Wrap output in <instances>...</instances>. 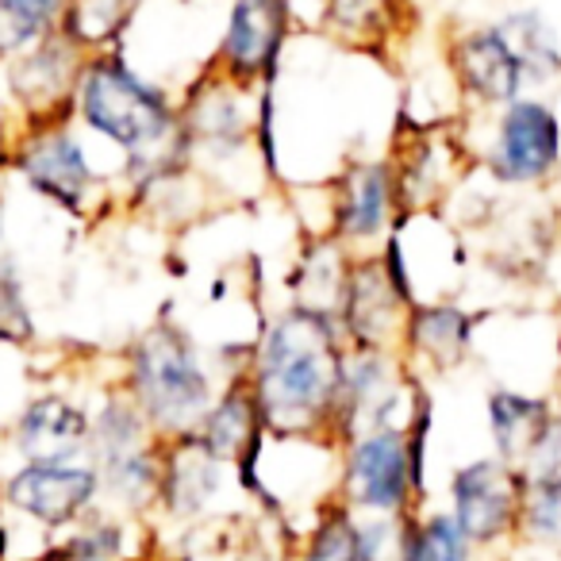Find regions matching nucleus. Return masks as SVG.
<instances>
[{
    "mask_svg": "<svg viewBox=\"0 0 561 561\" xmlns=\"http://www.w3.org/2000/svg\"><path fill=\"white\" fill-rule=\"evenodd\" d=\"M346 366V339L335 312L293 300L273 316L250 351V389L273 438H323L331 400Z\"/></svg>",
    "mask_w": 561,
    "mask_h": 561,
    "instance_id": "obj_1",
    "label": "nucleus"
},
{
    "mask_svg": "<svg viewBox=\"0 0 561 561\" xmlns=\"http://www.w3.org/2000/svg\"><path fill=\"white\" fill-rule=\"evenodd\" d=\"M73 119L127 158L131 188L193 162L181 139L178 96L135 70L119 47L89 50L73 89Z\"/></svg>",
    "mask_w": 561,
    "mask_h": 561,
    "instance_id": "obj_2",
    "label": "nucleus"
},
{
    "mask_svg": "<svg viewBox=\"0 0 561 561\" xmlns=\"http://www.w3.org/2000/svg\"><path fill=\"white\" fill-rule=\"evenodd\" d=\"M124 389L158 438L193 431L219 392L196 339L173 320H158L131 343Z\"/></svg>",
    "mask_w": 561,
    "mask_h": 561,
    "instance_id": "obj_3",
    "label": "nucleus"
},
{
    "mask_svg": "<svg viewBox=\"0 0 561 561\" xmlns=\"http://www.w3.org/2000/svg\"><path fill=\"white\" fill-rule=\"evenodd\" d=\"M484 173L504 188H535L561 170V116L542 96H515L492 116Z\"/></svg>",
    "mask_w": 561,
    "mask_h": 561,
    "instance_id": "obj_4",
    "label": "nucleus"
},
{
    "mask_svg": "<svg viewBox=\"0 0 561 561\" xmlns=\"http://www.w3.org/2000/svg\"><path fill=\"white\" fill-rule=\"evenodd\" d=\"M12 165L35 193L66 211H85L101 188V173L93 170L85 142L73 131V116L24 124L12 142Z\"/></svg>",
    "mask_w": 561,
    "mask_h": 561,
    "instance_id": "obj_5",
    "label": "nucleus"
},
{
    "mask_svg": "<svg viewBox=\"0 0 561 561\" xmlns=\"http://www.w3.org/2000/svg\"><path fill=\"white\" fill-rule=\"evenodd\" d=\"M293 32V0H231L211 66L247 89L277 85Z\"/></svg>",
    "mask_w": 561,
    "mask_h": 561,
    "instance_id": "obj_6",
    "label": "nucleus"
},
{
    "mask_svg": "<svg viewBox=\"0 0 561 561\" xmlns=\"http://www.w3.org/2000/svg\"><path fill=\"white\" fill-rule=\"evenodd\" d=\"M254 104L257 89L224 78L211 62L204 66V73L178 101L181 139H185L193 165L196 158L227 162V158L254 147Z\"/></svg>",
    "mask_w": 561,
    "mask_h": 561,
    "instance_id": "obj_7",
    "label": "nucleus"
},
{
    "mask_svg": "<svg viewBox=\"0 0 561 561\" xmlns=\"http://www.w3.org/2000/svg\"><path fill=\"white\" fill-rule=\"evenodd\" d=\"M335 492L358 515H397L420 507L408 473L404 427H374L351 438L343 446Z\"/></svg>",
    "mask_w": 561,
    "mask_h": 561,
    "instance_id": "obj_8",
    "label": "nucleus"
},
{
    "mask_svg": "<svg viewBox=\"0 0 561 561\" xmlns=\"http://www.w3.org/2000/svg\"><path fill=\"white\" fill-rule=\"evenodd\" d=\"M408 308L412 305L392 289L377 247L351 250L335 305V320L343 328L346 351H400Z\"/></svg>",
    "mask_w": 561,
    "mask_h": 561,
    "instance_id": "obj_9",
    "label": "nucleus"
},
{
    "mask_svg": "<svg viewBox=\"0 0 561 561\" xmlns=\"http://www.w3.org/2000/svg\"><path fill=\"white\" fill-rule=\"evenodd\" d=\"M523 481H527L523 469L496 454L466 461L450 473V484H446L450 507L446 512L454 515L461 535L473 542V550H492V546L515 538Z\"/></svg>",
    "mask_w": 561,
    "mask_h": 561,
    "instance_id": "obj_10",
    "label": "nucleus"
},
{
    "mask_svg": "<svg viewBox=\"0 0 561 561\" xmlns=\"http://www.w3.org/2000/svg\"><path fill=\"white\" fill-rule=\"evenodd\" d=\"M328 204H331L328 231H331V239L346 250L381 247L385 234L404 224L397 173H392L389 158L351 162L339 173L335 185H331Z\"/></svg>",
    "mask_w": 561,
    "mask_h": 561,
    "instance_id": "obj_11",
    "label": "nucleus"
},
{
    "mask_svg": "<svg viewBox=\"0 0 561 561\" xmlns=\"http://www.w3.org/2000/svg\"><path fill=\"white\" fill-rule=\"evenodd\" d=\"M443 62L450 73L454 89L461 101L473 108H504L507 101L523 96L527 78H523V62L500 24H461L446 35L443 43Z\"/></svg>",
    "mask_w": 561,
    "mask_h": 561,
    "instance_id": "obj_12",
    "label": "nucleus"
},
{
    "mask_svg": "<svg viewBox=\"0 0 561 561\" xmlns=\"http://www.w3.org/2000/svg\"><path fill=\"white\" fill-rule=\"evenodd\" d=\"M12 512L27 515L47 530L78 527L101 500V469L93 461H24L4 481Z\"/></svg>",
    "mask_w": 561,
    "mask_h": 561,
    "instance_id": "obj_13",
    "label": "nucleus"
},
{
    "mask_svg": "<svg viewBox=\"0 0 561 561\" xmlns=\"http://www.w3.org/2000/svg\"><path fill=\"white\" fill-rule=\"evenodd\" d=\"M85 58L89 50L66 27H58V32H50L43 43H35L32 50H24L4 66L9 96L24 116V124L73 116V89H78Z\"/></svg>",
    "mask_w": 561,
    "mask_h": 561,
    "instance_id": "obj_14",
    "label": "nucleus"
},
{
    "mask_svg": "<svg viewBox=\"0 0 561 561\" xmlns=\"http://www.w3.org/2000/svg\"><path fill=\"white\" fill-rule=\"evenodd\" d=\"M227 461H219L193 431L162 438V481L158 500L170 519H201L227 484Z\"/></svg>",
    "mask_w": 561,
    "mask_h": 561,
    "instance_id": "obj_15",
    "label": "nucleus"
},
{
    "mask_svg": "<svg viewBox=\"0 0 561 561\" xmlns=\"http://www.w3.org/2000/svg\"><path fill=\"white\" fill-rule=\"evenodd\" d=\"M477 316L450 300H415L408 308L400 354L408 366H423L431 374H450L473 351Z\"/></svg>",
    "mask_w": 561,
    "mask_h": 561,
    "instance_id": "obj_16",
    "label": "nucleus"
},
{
    "mask_svg": "<svg viewBox=\"0 0 561 561\" xmlns=\"http://www.w3.org/2000/svg\"><path fill=\"white\" fill-rule=\"evenodd\" d=\"M12 446L24 461H78L89 450V412L62 392L35 397L16 415Z\"/></svg>",
    "mask_w": 561,
    "mask_h": 561,
    "instance_id": "obj_17",
    "label": "nucleus"
},
{
    "mask_svg": "<svg viewBox=\"0 0 561 561\" xmlns=\"http://www.w3.org/2000/svg\"><path fill=\"white\" fill-rule=\"evenodd\" d=\"M415 24V0H323L320 27L346 47H385Z\"/></svg>",
    "mask_w": 561,
    "mask_h": 561,
    "instance_id": "obj_18",
    "label": "nucleus"
},
{
    "mask_svg": "<svg viewBox=\"0 0 561 561\" xmlns=\"http://www.w3.org/2000/svg\"><path fill=\"white\" fill-rule=\"evenodd\" d=\"M550 397H535V392H519L512 385H500L489 392V435L496 446V458L523 466L535 443L542 438L546 423L553 415Z\"/></svg>",
    "mask_w": 561,
    "mask_h": 561,
    "instance_id": "obj_19",
    "label": "nucleus"
},
{
    "mask_svg": "<svg viewBox=\"0 0 561 561\" xmlns=\"http://www.w3.org/2000/svg\"><path fill=\"white\" fill-rule=\"evenodd\" d=\"M154 427L147 423L142 408L131 400V392L119 385L104 397V404L96 412H89V461L104 466V461H116L124 454L139 450V446L154 443Z\"/></svg>",
    "mask_w": 561,
    "mask_h": 561,
    "instance_id": "obj_20",
    "label": "nucleus"
},
{
    "mask_svg": "<svg viewBox=\"0 0 561 561\" xmlns=\"http://www.w3.org/2000/svg\"><path fill=\"white\" fill-rule=\"evenodd\" d=\"M500 32L515 47L523 62L527 85H550L561 78V39L558 27L542 16L538 9H512L504 20H496Z\"/></svg>",
    "mask_w": 561,
    "mask_h": 561,
    "instance_id": "obj_21",
    "label": "nucleus"
},
{
    "mask_svg": "<svg viewBox=\"0 0 561 561\" xmlns=\"http://www.w3.org/2000/svg\"><path fill=\"white\" fill-rule=\"evenodd\" d=\"M101 469V496L116 500L127 512H142L158 500V481H162V438L124 454L116 461H104Z\"/></svg>",
    "mask_w": 561,
    "mask_h": 561,
    "instance_id": "obj_22",
    "label": "nucleus"
},
{
    "mask_svg": "<svg viewBox=\"0 0 561 561\" xmlns=\"http://www.w3.org/2000/svg\"><path fill=\"white\" fill-rule=\"evenodd\" d=\"M70 0H0V66H9L66 20Z\"/></svg>",
    "mask_w": 561,
    "mask_h": 561,
    "instance_id": "obj_23",
    "label": "nucleus"
},
{
    "mask_svg": "<svg viewBox=\"0 0 561 561\" xmlns=\"http://www.w3.org/2000/svg\"><path fill=\"white\" fill-rule=\"evenodd\" d=\"M358 519L362 515L346 500H339V492H331L308 535L300 538L293 561H358Z\"/></svg>",
    "mask_w": 561,
    "mask_h": 561,
    "instance_id": "obj_24",
    "label": "nucleus"
},
{
    "mask_svg": "<svg viewBox=\"0 0 561 561\" xmlns=\"http://www.w3.org/2000/svg\"><path fill=\"white\" fill-rule=\"evenodd\" d=\"M139 9H142V0H70L62 27L85 50L119 47L127 27L139 16Z\"/></svg>",
    "mask_w": 561,
    "mask_h": 561,
    "instance_id": "obj_25",
    "label": "nucleus"
},
{
    "mask_svg": "<svg viewBox=\"0 0 561 561\" xmlns=\"http://www.w3.org/2000/svg\"><path fill=\"white\" fill-rule=\"evenodd\" d=\"M515 538L535 546H561V477H527L523 481Z\"/></svg>",
    "mask_w": 561,
    "mask_h": 561,
    "instance_id": "obj_26",
    "label": "nucleus"
},
{
    "mask_svg": "<svg viewBox=\"0 0 561 561\" xmlns=\"http://www.w3.org/2000/svg\"><path fill=\"white\" fill-rule=\"evenodd\" d=\"M415 519H420V507L397 515H362L358 561H412Z\"/></svg>",
    "mask_w": 561,
    "mask_h": 561,
    "instance_id": "obj_27",
    "label": "nucleus"
},
{
    "mask_svg": "<svg viewBox=\"0 0 561 561\" xmlns=\"http://www.w3.org/2000/svg\"><path fill=\"white\" fill-rule=\"evenodd\" d=\"M66 561H124L127 553V527L112 515L89 512L85 519L73 527V535H66L55 546Z\"/></svg>",
    "mask_w": 561,
    "mask_h": 561,
    "instance_id": "obj_28",
    "label": "nucleus"
},
{
    "mask_svg": "<svg viewBox=\"0 0 561 561\" xmlns=\"http://www.w3.org/2000/svg\"><path fill=\"white\" fill-rule=\"evenodd\" d=\"M412 561H477V550L450 512L443 507H420L415 519V542Z\"/></svg>",
    "mask_w": 561,
    "mask_h": 561,
    "instance_id": "obj_29",
    "label": "nucleus"
},
{
    "mask_svg": "<svg viewBox=\"0 0 561 561\" xmlns=\"http://www.w3.org/2000/svg\"><path fill=\"white\" fill-rule=\"evenodd\" d=\"M35 335L32 308L24 297L20 265L12 257H0V343H27Z\"/></svg>",
    "mask_w": 561,
    "mask_h": 561,
    "instance_id": "obj_30",
    "label": "nucleus"
},
{
    "mask_svg": "<svg viewBox=\"0 0 561 561\" xmlns=\"http://www.w3.org/2000/svg\"><path fill=\"white\" fill-rule=\"evenodd\" d=\"M519 469L527 477H561V408H553L542 438H538L535 450L523 458Z\"/></svg>",
    "mask_w": 561,
    "mask_h": 561,
    "instance_id": "obj_31",
    "label": "nucleus"
},
{
    "mask_svg": "<svg viewBox=\"0 0 561 561\" xmlns=\"http://www.w3.org/2000/svg\"><path fill=\"white\" fill-rule=\"evenodd\" d=\"M12 142H16V135H12L9 112H4V104H0V165L12 162Z\"/></svg>",
    "mask_w": 561,
    "mask_h": 561,
    "instance_id": "obj_32",
    "label": "nucleus"
},
{
    "mask_svg": "<svg viewBox=\"0 0 561 561\" xmlns=\"http://www.w3.org/2000/svg\"><path fill=\"white\" fill-rule=\"evenodd\" d=\"M32 561H66V558H62V553L55 550V546H50L47 553H39V558H32Z\"/></svg>",
    "mask_w": 561,
    "mask_h": 561,
    "instance_id": "obj_33",
    "label": "nucleus"
},
{
    "mask_svg": "<svg viewBox=\"0 0 561 561\" xmlns=\"http://www.w3.org/2000/svg\"><path fill=\"white\" fill-rule=\"evenodd\" d=\"M553 181H558V185H561V170H558V178H553Z\"/></svg>",
    "mask_w": 561,
    "mask_h": 561,
    "instance_id": "obj_34",
    "label": "nucleus"
},
{
    "mask_svg": "<svg viewBox=\"0 0 561 561\" xmlns=\"http://www.w3.org/2000/svg\"><path fill=\"white\" fill-rule=\"evenodd\" d=\"M320 4H323V0H320ZM320 20H323V16H320Z\"/></svg>",
    "mask_w": 561,
    "mask_h": 561,
    "instance_id": "obj_35",
    "label": "nucleus"
}]
</instances>
